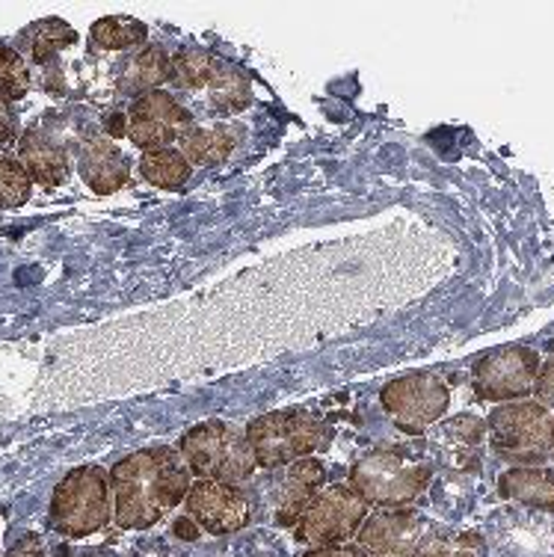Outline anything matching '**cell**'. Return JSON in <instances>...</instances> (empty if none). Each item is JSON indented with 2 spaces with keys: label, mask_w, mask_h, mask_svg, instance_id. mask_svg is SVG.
Masks as SVG:
<instances>
[{
  "label": "cell",
  "mask_w": 554,
  "mask_h": 557,
  "mask_svg": "<svg viewBox=\"0 0 554 557\" xmlns=\"http://www.w3.org/2000/svg\"><path fill=\"white\" fill-rule=\"evenodd\" d=\"M365 519H368V504L353 493L347 483H332L327 490H320L315 504L294 525V536L297 543L309 548L347 546L353 536L359 534Z\"/></svg>",
  "instance_id": "cell-6"
},
{
  "label": "cell",
  "mask_w": 554,
  "mask_h": 557,
  "mask_svg": "<svg viewBox=\"0 0 554 557\" xmlns=\"http://www.w3.org/2000/svg\"><path fill=\"white\" fill-rule=\"evenodd\" d=\"M19 139V116L12 113L10 101L0 98V146L15 143Z\"/></svg>",
  "instance_id": "cell-28"
},
{
  "label": "cell",
  "mask_w": 554,
  "mask_h": 557,
  "mask_svg": "<svg viewBox=\"0 0 554 557\" xmlns=\"http://www.w3.org/2000/svg\"><path fill=\"white\" fill-rule=\"evenodd\" d=\"M104 131L110 139H122L128 131V113H110L104 119Z\"/></svg>",
  "instance_id": "cell-32"
},
{
  "label": "cell",
  "mask_w": 554,
  "mask_h": 557,
  "mask_svg": "<svg viewBox=\"0 0 554 557\" xmlns=\"http://www.w3.org/2000/svg\"><path fill=\"white\" fill-rule=\"evenodd\" d=\"M552 448H554V418H552Z\"/></svg>",
  "instance_id": "cell-33"
},
{
  "label": "cell",
  "mask_w": 554,
  "mask_h": 557,
  "mask_svg": "<svg viewBox=\"0 0 554 557\" xmlns=\"http://www.w3.org/2000/svg\"><path fill=\"white\" fill-rule=\"evenodd\" d=\"M537 376H540V356L531 347H502L475 364L471 386L480 400H519L531 395Z\"/></svg>",
  "instance_id": "cell-10"
},
{
  "label": "cell",
  "mask_w": 554,
  "mask_h": 557,
  "mask_svg": "<svg viewBox=\"0 0 554 557\" xmlns=\"http://www.w3.org/2000/svg\"><path fill=\"white\" fill-rule=\"evenodd\" d=\"M323 481H327V469L323 462L315 460V457H306L291 466L288 481H285V490H282V498H279L276 507V525L279 528H294L303 519V513L309 510L315 498L323 490Z\"/></svg>",
  "instance_id": "cell-15"
},
{
  "label": "cell",
  "mask_w": 554,
  "mask_h": 557,
  "mask_svg": "<svg viewBox=\"0 0 554 557\" xmlns=\"http://www.w3.org/2000/svg\"><path fill=\"white\" fill-rule=\"evenodd\" d=\"M193 125V113L182 101L170 92H149V96L134 98L128 110V131L125 137L146 151L170 149V143L184 137V131Z\"/></svg>",
  "instance_id": "cell-11"
},
{
  "label": "cell",
  "mask_w": 554,
  "mask_h": 557,
  "mask_svg": "<svg viewBox=\"0 0 554 557\" xmlns=\"http://www.w3.org/2000/svg\"><path fill=\"white\" fill-rule=\"evenodd\" d=\"M208 98L220 113H241L253 104V84L241 69L220 60L211 84H208Z\"/></svg>",
  "instance_id": "cell-20"
},
{
  "label": "cell",
  "mask_w": 554,
  "mask_h": 557,
  "mask_svg": "<svg viewBox=\"0 0 554 557\" xmlns=\"http://www.w3.org/2000/svg\"><path fill=\"white\" fill-rule=\"evenodd\" d=\"M89 39L101 51H131V48H146L149 27L128 15H113V18H98L89 30Z\"/></svg>",
  "instance_id": "cell-21"
},
{
  "label": "cell",
  "mask_w": 554,
  "mask_h": 557,
  "mask_svg": "<svg viewBox=\"0 0 554 557\" xmlns=\"http://www.w3.org/2000/svg\"><path fill=\"white\" fill-rule=\"evenodd\" d=\"M172 534L178 536V540H184V543H196V540L202 536V531H199V525L193 522L190 516H184V519H175V522H172Z\"/></svg>",
  "instance_id": "cell-31"
},
{
  "label": "cell",
  "mask_w": 554,
  "mask_h": 557,
  "mask_svg": "<svg viewBox=\"0 0 554 557\" xmlns=\"http://www.w3.org/2000/svg\"><path fill=\"white\" fill-rule=\"evenodd\" d=\"M48 522L57 534L84 540L110 522V478L98 466H81L57 483Z\"/></svg>",
  "instance_id": "cell-5"
},
{
  "label": "cell",
  "mask_w": 554,
  "mask_h": 557,
  "mask_svg": "<svg viewBox=\"0 0 554 557\" xmlns=\"http://www.w3.org/2000/svg\"><path fill=\"white\" fill-rule=\"evenodd\" d=\"M184 507L199 531L211 536L235 534L249 525V495L232 483L196 481L184 498Z\"/></svg>",
  "instance_id": "cell-12"
},
{
  "label": "cell",
  "mask_w": 554,
  "mask_h": 557,
  "mask_svg": "<svg viewBox=\"0 0 554 557\" xmlns=\"http://www.w3.org/2000/svg\"><path fill=\"white\" fill-rule=\"evenodd\" d=\"M190 486L193 474L175 448L134 450L110 469L113 519L122 531H146L172 513Z\"/></svg>",
  "instance_id": "cell-1"
},
{
  "label": "cell",
  "mask_w": 554,
  "mask_h": 557,
  "mask_svg": "<svg viewBox=\"0 0 554 557\" xmlns=\"http://www.w3.org/2000/svg\"><path fill=\"white\" fill-rule=\"evenodd\" d=\"M30 89V69L15 48L0 45V98L3 101H19Z\"/></svg>",
  "instance_id": "cell-24"
},
{
  "label": "cell",
  "mask_w": 554,
  "mask_h": 557,
  "mask_svg": "<svg viewBox=\"0 0 554 557\" xmlns=\"http://www.w3.org/2000/svg\"><path fill=\"white\" fill-rule=\"evenodd\" d=\"M498 493L510 502L537 507V510H554V472L510 469L498 478Z\"/></svg>",
  "instance_id": "cell-18"
},
{
  "label": "cell",
  "mask_w": 554,
  "mask_h": 557,
  "mask_svg": "<svg viewBox=\"0 0 554 557\" xmlns=\"http://www.w3.org/2000/svg\"><path fill=\"white\" fill-rule=\"evenodd\" d=\"M436 536V528L418 510H377L368 513L356 534V546L368 557H418Z\"/></svg>",
  "instance_id": "cell-9"
},
{
  "label": "cell",
  "mask_w": 554,
  "mask_h": 557,
  "mask_svg": "<svg viewBox=\"0 0 554 557\" xmlns=\"http://www.w3.org/2000/svg\"><path fill=\"white\" fill-rule=\"evenodd\" d=\"M220 65V57H213L211 51L202 48H184L172 57V84L187 92H202L211 84L213 72Z\"/></svg>",
  "instance_id": "cell-23"
},
{
  "label": "cell",
  "mask_w": 554,
  "mask_h": 557,
  "mask_svg": "<svg viewBox=\"0 0 554 557\" xmlns=\"http://www.w3.org/2000/svg\"><path fill=\"white\" fill-rule=\"evenodd\" d=\"M3 557H45L42 540H39L36 534L22 536V540H19V543H15V546H12Z\"/></svg>",
  "instance_id": "cell-29"
},
{
  "label": "cell",
  "mask_w": 554,
  "mask_h": 557,
  "mask_svg": "<svg viewBox=\"0 0 554 557\" xmlns=\"http://www.w3.org/2000/svg\"><path fill=\"white\" fill-rule=\"evenodd\" d=\"M33 182L22 163L10 158L7 151H0V208H19L30 199Z\"/></svg>",
  "instance_id": "cell-26"
},
{
  "label": "cell",
  "mask_w": 554,
  "mask_h": 557,
  "mask_svg": "<svg viewBox=\"0 0 554 557\" xmlns=\"http://www.w3.org/2000/svg\"><path fill=\"white\" fill-rule=\"evenodd\" d=\"M241 137H244V128L229 125V122L196 125V128L190 125L182 137V154L190 166H217L232 158Z\"/></svg>",
  "instance_id": "cell-16"
},
{
  "label": "cell",
  "mask_w": 554,
  "mask_h": 557,
  "mask_svg": "<svg viewBox=\"0 0 554 557\" xmlns=\"http://www.w3.org/2000/svg\"><path fill=\"white\" fill-rule=\"evenodd\" d=\"M77 166H81V178L86 182V187H93L101 196L116 194L131 178V161L104 134H86L81 139Z\"/></svg>",
  "instance_id": "cell-13"
},
{
  "label": "cell",
  "mask_w": 554,
  "mask_h": 557,
  "mask_svg": "<svg viewBox=\"0 0 554 557\" xmlns=\"http://www.w3.org/2000/svg\"><path fill=\"white\" fill-rule=\"evenodd\" d=\"M303 557H368L359 546H327V548H309Z\"/></svg>",
  "instance_id": "cell-30"
},
{
  "label": "cell",
  "mask_w": 554,
  "mask_h": 557,
  "mask_svg": "<svg viewBox=\"0 0 554 557\" xmlns=\"http://www.w3.org/2000/svg\"><path fill=\"white\" fill-rule=\"evenodd\" d=\"M487 543L475 531H459V534L433 536L418 557H483Z\"/></svg>",
  "instance_id": "cell-25"
},
{
  "label": "cell",
  "mask_w": 554,
  "mask_h": 557,
  "mask_svg": "<svg viewBox=\"0 0 554 557\" xmlns=\"http://www.w3.org/2000/svg\"><path fill=\"white\" fill-rule=\"evenodd\" d=\"M430 478H433V469L418 460L416 454H406L401 448H380L353 466L347 486L368 507L373 504L383 510H401L416 502L418 495H424Z\"/></svg>",
  "instance_id": "cell-4"
},
{
  "label": "cell",
  "mask_w": 554,
  "mask_h": 557,
  "mask_svg": "<svg viewBox=\"0 0 554 557\" xmlns=\"http://www.w3.org/2000/svg\"><path fill=\"white\" fill-rule=\"evenodd\" d=\"M139 175L160 190H182L190 182L193 166L182 154V149H158L146 151L139 158Z\"/></svg>",
  "instance_id": "cell-19"
},
{
  "label": "cell",
  "mask_w": 554,
  "mask_h": 557,
  "mask_svg": "<svg viewBox=\"0 0 554 557\" xmlns=\"http://www.w3.org/2000/svg\"><path fill=\"white\" fill-rule=\"evenodd\" d=\"M22 39L27 45V54H30L33 63H48L63 48L77 42V33L60 18H45V22H36L33 27H27L22 33Z\"/></svg>",
  "instance_id": "cell-22"
},
{
  "label": "cell",
  "mask_w": 554,
  "mask_h": 557,
  "mask_svg": "<svg viewBox=\"0 0 554 557\" xmlns=\"http://www.w3.org/2000/svg\"><path fill=\"white\" fill-rule=\"evenodd\" d=\"M380 404L395 418L397 430L418 436L448 412L451 388L436 374H406L385 383Z\"/></svg>",
  "instance_id": "cell-8"
},
{
  "label": "cell",
  "mask_w": 554,
  "mask_h": 557,
  "mask_svg": "<svg viewBox=\"0 0 554 557\" xmlns=\"http://www.w3.org/2000/svg\"><path fill=\"white\" fill-rule=\"evenodd\" d=\"M172 77V57L160 45H146L119 72V92L139 98L149 96Z\"/></svg>",
  "instance_id": "cell-17"
},
{
  "label": "cell",
  "mask_w": 554,
  "mask_h": 557,
  "mask_svg": "<svg viewBox=\"0 0 554 557\" xmlns=\"http://www.w3.org/2000/svg\"><path fill=\"white\" fill-rule=\"evenodd\" d=\"M533 392H537L540 407H554V359L540 368V376H537V386H533Z\"/></svg>",
  "instance_id": "cell-27"
},
{
  "label": "cell",
  "mask_w": 554,
  "mask_h": 557,
  "mask_svg": "<svg viewBox=\"0 0 554 557\" xmlns=\"http://www.w3.org/2000/svg\"><path fill=\"white\" fill-rule=\"evenodd\" d=\"M246 440L258 469H282L306 460L332 440L330 424L306 409H279L253 418L246 424Z\"/></svg>",
  "instance_id": "cell-2"
},
{
  "label": "cell",
  "mask_w": 554,
  "mask_h": 557,
  "mask_svg": "<svg viewBox=\"0 0 554 557\" xmlns=\"http://www.w3.org/2000/svg\"><path fill=\"white\" fill-rule=\"evenodd\" d=\"M184 466L199 481H217L241 486L256 472V457L246 440V430H237L225 421H202L182 436L178 442Z\"/></svg>",
  "instance_id": "cell-3"
},
{
  "label": "cell",
  "mask_w": 554,
  "mask_h": 557,
  "mask_svg": "<svg viewBox=\"0 0 554 557\" xmlns=\"http://www.w3.org/2000/svg\"><path fill=\"white\" fill-rule=\"evenodd\" d=\"M19 163L27 172V178L42 187H60L69 182V154L45 131H24L19 139Z\"/></svg>",
  "instance_id": "cell-14"
},
{
  "label": "cell",
  "mask_w": 554,
  "mask_h": 557,
  "mask_svg": "<svg viewBox=\"0 0 554 557\" xmlns=\"http://www.w3.org/2000/svg\"><path fill=\"white\" fill-rule=\"evenodd\" d=\"M490 440L504 460L540 462L552 450V416L533 400L504 404L490 416Z\"/></svg>",
  "instance_id": "cell-7"
}]
</instances>
